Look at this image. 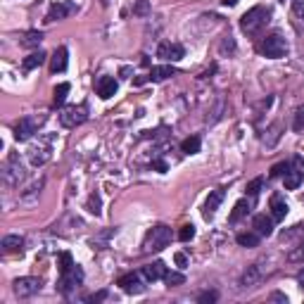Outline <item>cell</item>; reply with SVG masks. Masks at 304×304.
Returning a JSON list of instances; mask_svg holds the SVG:
<instances>
[{
	"label": "cell",
	"mask_w": 304,
	"mask_h": 304,
	"mask_svg": "<svg viewBox=\"0 0 304 304\" xmlns=\"http://www.w3.org/2000/svg\"><path fill=\"white\" fill-rule=\"evenodd\" d=\"M269 22H271V10L266 8V5H257V8L247 10V12L240 17V29H242V33L254 36V33L262 31Z\"/></svg>",
	"instance_id": "1"
},
{
	"label": "cell",
	"mask_w": 304,
	"mask_h": 304,
	"mask_svg": "<svg viewBox=\"0 0 304 304\" xmlns=\"http://www.w3.org/2000/svg\"><path fill=\"white\" fill-rule=\"evenodd\" d=\"M171 242V228L159 224V226H152L143 238V252H159L164 250L166 245Z\"/></svg>",
	"instance_id": "2"
},
{
	"label": "cell",
	"mask_w": 304,
	"mask_h": 304,
	"mask_svg": "<svg viewBox=\"0 0 304 304\" xmlns=\"http://www.w3.org/2000/svg\"><path fill=\"white\" fill-rule=\"evenodd\" d=\"M259 53L269 57V60H281L288 55V40L283 38L281 33H271L259 43Z\"/></svg>",
	"instance_id": "3"
},
{
	"label": "cell",
	"mask_w": 304,
	"mask_h": 304,
	"mask_svg": "<svg viewBox=\"0 0 304 304\" xmlns=\"http://www.w3.org/2000/svg\"><path fill=\"white\" fill-rule=\"evenodd\" d=\"M53 141H55V136H46V138H40L38 143H33L31 148H29V162H31L33 166H43V164L50 159Z\"/></svg>",
	"instance_id": "4"
},
{
	"label": "cell",
	"mask_w": 304,
	"mask_h": 304,
	"mask_svg": "<svg viewBox=\"0 0 304 304\" xmlns=\"http://www.w3.org/2000/svg\"><path fill=\"white\" fill-rule=\"evenodd\" d=\"M88 119V107L86 105H71V107H64L60 112V124L67 126V128H74V126L83 124Z\"/></svg>",
	"instance_id": "5"
},
{
	"label": "cell",
	"mask_w": 304,
	"mask_h": 304,
	"mask_svg": "<svg viewBox=\"0 0 304 304\" xmlns=\"http://www.w3.org/2000/svg\"><path fill=\"white\" fill-rule=\"evenodd\" d=\"M24 179V169H22V162L17 155H10L8 162L3 164V181L8 186H19V181Z\"/></svg>",
	"instance_id": "6"
},
{
	"label": "cell",
	"mask_w": 304,
	"mask_h": 304,
	"mask_svg": "<svg viewBox=\"0 0 304 304\" xmlns=\"http://www.w3.org/2000/svg\"><path fill=\"white\" fill-rule=\"evenodd\" d=\"M81 283H83V271H81V269L74 264L69 271L62 273V278H60V283H57V290H60V292H64V295H69L71 290H76Z\"/></svg>",
	"instance_id": "7"
},
{
	"label": "cell",
	"mask_w": 304,
	"mask_h": 304,
	"mask_svg": "<svg viewBox=\"0 0 304 304\" xmlns=\"http://www.w3.org/2000/svg\"><path fill=\"white\" fill-rule=\"evenodd\" d=\"M40 278H33V276H24V278H17L15 281V295L26 299V297H33L36 292H40Z\"/></svg>",
	"instance_id": "8"
},
{
	"label": "cell",
	"mask_w": 304,
	"mask_h": 304,
	"mask_svg": "<svg viewBox=\"0 0 304 304\" xmlns=\"http://www.w3.org/2000/svg\"><path fill=\"white\" fill-rule=\"evenodd\" d=\"M43 121V117H24V119H19L17 121V126H15V138L17 141H29L33 133L38 131V124Z\"/></svg>",
	"instance_id": "9"
},
{
	"label": "cell",
	"mask_w": 304,
	"mask_h": 304,
	"mask_svg": "<svg viewBox=\"0 0 304 304\" xmlns=\"http://www.w3.org/2000/svg\"><path fill=\"white\" fill-rule=\"evenodd\" d=\"M183 55H186L183 46L181 43H171V40L159 43V48H157V57L164 60V62H179V60H183Z\"/></svg>",
	"instance_id": "10"
},
{
	"label": "cell",
	"mask_w": 304,
	"mask_h": 304,
	"mask_svg": "<svg viewBox=\"0 0 304 304\" xmlns=\"http://www.w3.org/2000/svg\"><path fill=\"white\" fill-rule=\"evenodd\" d=\"M143 281H145V278H143V273H126V276L119 278V285H121V290L128 292V295H138V292L145 290Z\"/></svg>",
	"instance_id": "11"
},
{
	"label": "cell",
	"mask_w": 304,
	"mask_h": 304,
	"mask_svg": "<svg viewBox=\"0 0 304 304\" xmlns=\"http://www.w3.org/2000/svg\"><path fill=\"white\" fill-rule=\"evenodd\" d=\"M71 12H76V5L74 3H55V5H50V10H48L46 15V22H60V19H64V17H69Z\"/></svg>",
	"instance_id": "12"
},
{
	"label": "cell",
	"mask_w": 304,
	"mask_h": 304,
	"mask_svg": "<svg viewBox=\"0 0 304 304\" xmlns=\"http://www.w3.org/2000/svg\"><path fill=\"white\" fill-rule=\"evenodd\" d=\"M117 88H119V83L114 76H100L98 83H95V91H98V95H100L102 100H109L112 95L117 93Z\"/></svg>",
	"instance_id": "13"
},
{
	"label": "cell",
	"mask_w": 304,
	"mask_h": 304,
	"mask_svg": "<svg viewBox=\"0 0 304 304\" xmlns=\"http://www.w3.org/2000/svg\"><path fill=\"white\" fill-rule=\"evenodd\" d=\"M141 273L148 283H155V281H162L164 276H166V266H164V262H152V264L143 266Z\"/></svg>",
	"instance_id": "14"
},
{
	"label": "cell",
	"mask_w": 304,
	"mask_h": 304,
	"mask_svg": "<svg viewBox=\"0 0 304 304\" xmlns=\"http://www.w3.org/2000/svg\"><path fill=\"white\" fill-rule=\"evenodd\" d=\"M269 207H271V216L273 221H283V219L288 216V202L283 200V195H271V200H269Z\"/></svg>",
	"instance_id": "15"
},
{
	"label": "cell",
	"mask_w": 304,
	"mask_h": 304,
	"mask_svg": "<svg viewBox=\"0 0 304 304\" xmlns=\"http://www.w3.org/2000/svg\"><path fill=\"white\" fill-rule=\"evenodd\" d=\"M67 64H69V53H67V48H57L55 55L50 57V71H53V74H60V71L67 69Z\"/></svg>",
	"instance_id": "16"
},
{
	"label": "cell",
	"mask_w": 304,
	"mask_h": 304,
	"mask_svg": "<svg viewBox=\"0 0 304 304\" xmlns=\"http://www.w3.org/2000/svg\"><path fill=\"white\" fill-rule=\"evenodd\" d=\"M252 226L257 231L259 235H271L273 233V216H266V214H257V216L252 219Z\"/></svg>",
	"instance_id": "17"
},
{
	"label": "cell",
	"mask_w": 304,
	"mask_h": 304,
	"mask_svg": "<svg viewBox=\"0 0 304 304\" xmlns=\"http://www.w3.org/2000/svg\"><path fill=\"white\" fill-rule=\"evenodd\" d=\"M221 200H224V190H221V188H219V190H211L209 197H207V202H204V219L214 216V211L219 209Z\"/></svg>",
	"instance_id": "18"
},
{
	"label": "cell",
	"mask_w": 304,
	"mask_h": 304,
	"mask_svg": "<svg viewBox=\"0 0 304 304\" xmlns=\"http://www.w3.org/2000/svg\"><path fill=\"white\" fill-rule=\"evenodd\" d=\"M176 71H173L171 64H159V67H152L150 69V81H155V83H159V81H166L169 76H173Z\"/></svg>",
	"instance_id": "19"
},
{
	"label": "cell",
	"mask_w": 304,
	"mask_h": 304,
	"mask_svg": "<svg viewBox=\"0 0 304 304\" xmlns=\"http://www.w3.org/2000/svg\"><path fill=\"white\" fill-rule=\"evenodd\" d=\"M302 171H299V169H295V166H292V164H290L288 166V171H285V188H288V190H297V188H299V183H302Z\"/></svg>",
	"instance_id": "20"
},
{
	"label": "cell",
	"mask_w": 304,
	"mask_h": 304,
	"mask_svg": "<svg viewBox=\"0 0 304 304\" xmlns=\"http://www.w3.org/2000/svg\"><path fill=\"white\" fill-rule=\"evenodd\" d=\"M252 209V202L250 200H238L233 207V211H231V224H235V221H240L242 216H247Z\"/></svg>",
	"instance_id": "21"
},
{
	"label": "cell",
	"mask_w": 304,
	"mask_h": 304,
	"mask_svg": "<svg viewBox=\"0 0 304 304\" xmlns=\"http://www.w3.org/2000/svg\"><path fill=\"white\" fill-rule=\"evenodd\" d=\"M0 247L5 252H22V247H24V238L22 235H5L3 238V242H0Z\"/></svg>",
	"instance_id": "22"
},
{
	"label": "cell",
	"mask_w": 304,
	"mask_h": 304,
	"mask_svg": "<svg viewBox=\"0 0 304 304\" xmlns=\"http://www.w3.org/2000/svg\"><path fill=\"white\" fill-rule=\"evenodd\" d=\"M262 278V273H259V266H250L247 271L242 273V281H240V285L242 288H254L257 285V281Z\"/></svg>",
	"instance_id": "23"
},
{
	"label": "cell",
	"mask_w": 304,
	"mask_h": 304,
	"mask_svg": "<svg viewBox=\"0 0 304 304\" xmlns=\"http://www.w3.org/2000/svg\"><path fill=\"white\" fill-rule=\"evenodd\" d=\"M69 91H71L69 83H60V86H55V91H53L55 107H62L64 102H67V95H69Z\"/></svg>",
	"instance_id": "24"
},
{
	"label": "cell",
	"mask_w": 304,
	"mask_h": 304,
	"mask_svg": "<svg viewBox=\"0 0 304 304\" xmlns=\"http://www.w3.org/2000/svg\"><path fill=\"white\" fill-rule=\"evenodd\" d=\"M46 62V53H40V50H36V53H31L26 60H24V71H31V69H36V67H40V64Z\"/></svg>",
	"instance_id": "25"
},
{
	"label": "cell",
	"mask_w": 304,
	"mask_h": 304,
	"mask_svg": "<svg viewBox=\"0 0 304 304\" xmlns=\"http://www.w3.org/2000/svg\"><path fill=\"white\" fill-rule=\"evenodd\" d=\"M200 145H202L200 136H190V138H186V141L181 143V150L186 155H195V152H200Z\"/></svg>",
	"instance_id": "26"
},
{
	"label": "cell",
	"mask_w": 304,
	"mask_h": 304,
	"mask_svg": "<svg viewBox=\"0 0 304 304\" xmlns=\"http://www.w3.org/2000/svg\"><path fill=\"white\" fill-rule=\"evenodd\" d=\"M259 238H262V235L254 231V233H240L235 240H238V245H240V247H257Z\"/></svg>",
	"instance_id": "27"
},
{
	"label": "cell",
	"mask_w": 304,
	"mask_h": 304,
	"mask_svg": "<svg viewBox=\"0 0 304 304\" xmlns=\"http://www.w3.org/2000/svg\"><path fill=\"white\" fill-rule=\"evenodd\" d=\"M183 281H186V278H183V273H176V271H166V276H164V283H166L169 288H173V285H181Z\"/></svg>",
	"instance_id": "28"
},
{
	"label": "cell",
	"mask_w": 304,
	"mask_h": 304,
	"mask_svg": "<svg viewBox=\"0 0 304 304\" xmlns=\"http://www.w3.org/2000/svg\"><path fill=\"white\" fill-rule=\"evenodd\" d=\"M193 238H195V226H193V224H186V226L179 231V240L188 242V240H193Z\"/></svg>",
	"instance_id": "29"
},
{
	"label": "cell",
	"mask_w": 304,
	"mask_h": 304,
	"mask_svg": "<svg viewBox=\"0 0 304 304\" xmlns=\"http://www.w3.org/2000/svg\"><path fill=\"white\" fill-rule=\"evenodd\" d=\"M40 40H43V33H40V31H29V33H26V38H24V46L33 48V46H38Z\"/></svg>",
	"instance_id": "30"
},
{
	"label": "cell",
	"mask_w": 304,
	"mask_h": 304,
	"mask_svg": "<svg viewBox=\"0 0 304 304\" xmlns=\"http://www.w3.org/2000/svg\"><path fill=\"white\" fill-rule=\"evenodd\" d=\"M262 186H264V179L250 181V183H247V195H250V197H257L259 190H262Z\"/></svg>",
	"instance_id": "31"
},
{
	"label": "cell",
	"mask_w": 304,
	"mask_h": 304,
	"mask_svg": "<svg viewBox=\"0 0 304 304\" xmlns=\"http://www.w3.org/2000/svg\"><path fill=\"white\" fill-rule=\"evenodd\" d=\"M219 50H221V55H233L235 53V40L231 38V36H226V38L221 40V48H219Z\"/></svg>",
	"instance_id": "32"
},
{
	"label": "cell",
	"mask_w": 304,
	"mask_h": 304,
	"mask_svg": "<svg viewBox=\"0 0 304 304\" xmlns=\"http://www.w3.org/2000/svg\"><path fill=\"white\" fill-rule=\"evenodd\" d=\"M71 266H74V259H71V254L69 252H62V254H60V271H69Z\"/></svg>",
	"instance_id": "33"
},
{
	"label": "cell",
	"mask_w": 304,
	"mask_h": 304,
	"mask_svg": "<svg viewBox=\"0 0 304 304\" xmlns=\"http://www.w3.org/2000/svg\"><path fill=\"white\" fill-rule=\"evenodd\" d=\"M150 12V5H148V0H138L136 3V8H133V15H138V17H145Z\"/></svg>",
	"instance_id": "34"
},
{
	"label": "cell",
	"mask_w": 304,
	"mask_h": 304,
	"mask_svg": "<svg viewBox=\"0 0 304 304\" xmlns=\"http://www.w3.org/2000/svg\"><path fill=\"white\" fill-rule=\"evenodd\" d=\"M288 166H290L288 162L276 164V166H273V169H271V176H273V179H278V176H285V171H288Z\"/></svg>",
	"instance_id": "35"
},
{
	"label": "cell",
	"mask_w": 304,
	"mask_h": 304,
	"mask_svg": "<svg viewBox=\"0 0 304 304\" xmlns=\"http://www.w3.org/2000/svg\"><path fill=\"white\" fill-rule=\"evenodd\" d=\"M88 209L93 211L95 216L100 214V195H91V200H88Z\"/></svg>",
	"instance_id": "36"
},
{
	"label": "cell",
	"mask_w": 304,
	"mask_h": 304,
	"mask_svg": "<svg viewBox=\"0 0 304 304\" xmlns=\"http://www.w3.org/2000/svg\"><path fill=\"white\" fill-rule=\"evenodd\" d=\"M292 128H295V131H302L304 128V109H299V112L295 114V124H292Z\"/></svg>",
	"instance_id": "37"
},
{
	"label": "cell",
	"mask_w": 304,
	"mask_h": 304,
	"mask_svg": "<svg viewBox=\"0 0 304 304\" xmlns=\"http://www.w3.org/2000/svg\"><path fill=\"white\" fill-rule=\"evenodd\" d=\"M173 262H176V266H179V269H186V266H188V257L183 254V252H176Z\"/></svg>",
	"instance_id": "38"
},
{
	"label": "cell",
	"mask_w": 304,
	"mask_h": 304,
	"mask_svg": "<svg viewBox=\"0 0 304 304\" xmlns=\"http://www.w3.org/2000/svg\"><path fill=\"white\" fill-rule=\"evenodd\" d=\"M292 10L297 17H304V0H292Z\"/></svg>",
	"instance_id": "39"
},
{
	"label": "cell",
	"mask_w": 304,
	"mask_h": 304,
	"mask_svg": "<svg viewBox=\"0 0 304 304\" xmlns=\"http://www.w3.org/2000/svg\"><path fill=\"white\" fill-rule=\"evenodd\" d=\"M290 164H292L295 169H299V171H302V176H304V159H302V157H295Z\"/></svg>",
	"instance_id": "40"
},
{
	"label": "cell",
	"mask_w": 304,
	"mask_h": 304,
	"mask_svg": "<svg viewBox=\"0 0 304 304\" xmlns=\"http://www.w3.org/2000/svg\"><path fill=\"white\" fill-rule=\"evenodd\" d=\"M216 299V292H202L200 295V302H214Z\"/></svg>",
	"instance_id": "41"
},
{
	"label": "cell",
	"mask_w": 304,
	"mask_h": 304,
	"mask_svg": "<svg viewBox=\"0 0 304 304\" xmlns=\"http://www.w3.org/2000/svg\"><path fill=\"white\" fill-rule=\"evenodd\" d=\"M152 166H155L157 171H166V162H164V159H155V162H152Z\"/></svg>",
	"instance_id": "42"
},
{
	"label": "cell",
	"mask_w": 304,
	"mask_h": 304,
	"mask_svg": "<svg viewBox=\"0 0 304 304\" xmlns=\"http://www.w3.org/2000/svg\"><path fill=\"white\" fill-rule=\"evenodd\" d=\"M271 299H273V302H288V297H285V295H281V292H273V295H271Z\"/></svg>",
	"instance_id": "43"
},
{
	"label": "cell",
	"mask_w": 304,
	"mask_h": 304,
	"mask_svg": "<svg viewBox=\"0 0 304 304\" xmlns=\"http://www.w3.org/2000/svg\"><path fill=\"white\" fill-rule=\"evenodd\" d=\"M105 297H107V292L102 290V292H98V295H93V297H91L88 302H100V299H105Z\"/></svg>",
	"instance_id": "44"
},
{
	"label": "cell",
	"mask_w": 304,
	"mask_h": 304,
	"mask_svg": "<svg viewBox=\"0 0 304 304\" xmlns=\"http://www.w3.org/2000/svg\"><path fill=\"white\" fill-rule=\"evenodd\" d=\"M224 5H226V8H233V5H238V0H224Z\"/></svg>",
	"instance_id": "45"
},
{
	"label": "cell",
	"mask_w": 304,
	"mask_h": 304,
	"mask_svg": "<svg viewBox=\"0 0 304 304\" xmlns=\"http://www.w3.org/2000/svg\"><path fill=\"white\" fill-rule=\"evenodd\" d=\"M299 283H302V288H304V271L299 273Z\"/></svg>",
	"instance_id": "46"
},
{
	"label": "cell",
	"mask_w": 304,
	"mask_h": 304,
	"mask_svg": "<svg viewBox=\"0 0 304 304\" xmlns=\"http://www.w3.org/2000/svg\"><path fill=\"white\" fill-rule=\"evenodd\" d=\"M299 254H302V257H304V245H302V252H299Z\"/></svg>",
	"instance_id": "47"
}]
</instances>
